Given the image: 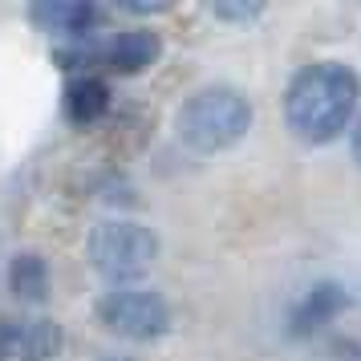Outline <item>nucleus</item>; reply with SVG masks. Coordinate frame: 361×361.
I'll return each mask as SVG.
<instances>
[{"label": "nucleus", "instance_id": "2", "mask_svg": "<svg viewBox=\"0 0 361 361\" xmlns=\"http://www.w3.org/2000/svg\"><path fill=\"white\" fill-rule=\"evenodd\" d=\"M247 126H252V106L240 90H228V85H212V90L191 94L175 114L179 142L195 154L231 150L247 134Z\"/></svg>", "mask_w": 361, "mask_h": 361}, {"label": "nucleus", "instance_id": "7", "mask_svg": "<svg viewBox=\"0 0 361 361\" xmlns=\"http://www.w3.org/2000/svg\"><path fill=\"white\" fill-rule=\"evenodd\" d=\"M159 53H163V41L150 33V29H126V33H118L106 45V61L118 73H142L147 66L159 61Z\"/></svg>", "mask_w": 361, "mask_h": 361}, {"label": "nucleus", "instance_id": "3", "mask_svg": "<svg viewBox=\"0 0 361 361\" xmlns=\"http://www.w3.org/2000/svg\"><path fill=\"white\" fill-rule=\"evenodd\" d=\"M154 256H159V240L142 224L110 219V224H98L90 231V264L114 284L142 280L154 268Z\"/></svg>", "mask_w": 361, "mask_h": 361}, {"label": "nucleus", "instance_id": "10", "mask_svg": "<svg viewBox=\"0 0 361 361\" xmlns=\"http://www.w3.org/2000/svg\"><path fill=\"white\" fill-rule=\"evenodd\" d=\"M106 106H110L106 82H98V78H78V82H69L66 110H69L73 122H98V118L106 114Z\"/></svg>", "mask_w": 361, "mask_h": 361}, {"label": "nucleus", "instance_id": "12", "mask_svg": "<svg viewBox=\"0 0 361 361\" xmlns=\"http://www.w3.org/2000/svg\"><path fill=\"white\" fill-rule=\"evenodd\" d=\"M122 13H134V17H150V13H166V4H142V0H126Z\"/></svg>", "mask_w": 361, "mask_h": 361}, {"label": "nucleus", "instance_id": "5", "mask_svg": "<svg viewBox=\"0 0 361 361\" xmlns=\"http://www.w3.org/2000/svg\"><path fill=\"white\" fill-rule=\"evenodd\" d=\"M345 309H349V293H345L341 284H333V280L312 284L309 293L296 300L293 317H288V333H293V337H309V333H317L325 321L341 317Z\"/></svg>", "mask_w": 361, "mask_h": 361}, {"label": "nucleus", "instance_id": "6", "mask_svg": "<svg viewBox=\"0 0 361 361\" xmlns=\"http://www.w3.org/2000/svg\"><path fill=\"white\" fill-rule=\"evenodd\" d=\"M29 17H33L37 29H45L53 37L85 41L90 29L98 25V4H85V0H49V4H33Z\"/></svg>", "mask_w": 361, "mask_h": 361}, {"label": "nucleus", "instance_id": "4", "mask_svg": "<svg viewBox=\"0 0 361 361\" xmlns=\"http://www.w3.org/2000/svg\"><path fill=\"white\" fill-rule=\"evenodd\" d=\"M98 321L110 333L126 337V341H154L171 329V309L159 293L147 288H114L94 305Z\"/></svg>", "mask_w": 361, "mask_h": 361}, {"label": "nucleus", "instance_id": "11", "mask_svg": "<svg viewBox=\"0 0 361 361\" xmlns=\"http://www.w3.org/2000/svg\"><path fill=\"white\" fill-rule=\"evenodd\" d=\"M212 13L219 20H228V25H247V20H256L264 13V4L260 0H247V4L244 0H231V4L228 0H219V4H212Z\"/></svg>", "mask_w": 361, "mask_h": 361}, {"label": "nucleus", "instance_id": "13", "mask_svg": "<svg viewBox=\"0 0 361 361\" xmlns=\"http://www.w3.org/2000/svg\"><path fill=\"white\" fill-rule=\"evenodd\" d=\"M349 142H353V159H357V166H361V118L353 122V134H349Z\"/></svg>", "mask_w": 361, "mask_h": 361}, {"label": "nucleus", "instance_id": "1", "mask_svg": "<svg viewBox=\"0 0 361 361\" xmlns=\"http://www.w3.org/2000/svg\"><path fill=\"white\" fill-rule=\"evenodd\" d=\"M361 98V78L341 61H317L293 73L284 90V122L296 138L312 147L333 142L353 122Z\"/></svg>", "mask_w": 361, "mask_h": 361}, {"label": "nucleus", "instance_id": "9", "mask_svg": "<svg viewBox=\"0 0 361 361\" xmlns=\"http://www.w3.org/2000/svg\"><path fill=\"white\" fill-rule=\"evenodd\" d=\"M8 284H13V293L20 300L37 305V300L49 296V264L41 260V256H33V252H20L17 260H13V268H8Z\"/></svg>", "mask_w": 361, "mask_h": 361}, {"label": "nucleus", "instance_id": "8", "mask_svg": "<svg viewBox=\"0 0 361 361\" xmlns=\"http://www.w3.org/2000/svg\"><path fill=\"white\" fill-rule=\"evenodd\" d=\"M61 345H66V333L57 321H25V325H17L13 353L25 361H49L53 353H61Z\"/></svg>", "mask_w": 361, "mask_h": 361}]
</instances>
